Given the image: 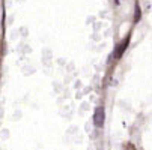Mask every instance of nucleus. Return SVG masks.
<instances>
[{
    "label": "nucleus",
    "instance_id": "f257e3e1",
    "mask_svg": "<svg viewBox=\"0 0 152 150\" xmlns=\"http://www.w3.org/2000/svg\"><path fill=\"white\" fill-rule=\"evenodd\" d=\"M104 120H105L104 108H102V107H96V108H95V114H94V125L96 128H101L104 125Z\"/></svg>",
    "mask_w": 152,
    "mask_h": 150
},
{
    "label": "nucleus",
    "instance_id": "f03ea898",
    "mask_svg": "<svg viewBox=\"0 0 152 150\" xmlns=\"http://www.w3.org/2000/svg\"><path fill=\"white\" fill-rule=\"evenodd\" d=\"M128 42H129V36H126L121 44L116 47V53H115V56H116V59H121L122 57V54H124V51L126 50V47H128Z\"/></svg>",
    "mask_w": 152,
    "mask_h": 150
},
{
    "label": "nucleus",
    "instance_id": "7ed1b4c3",
    "mask_svg": "<svg viewBox=\"0 0 152 150\" xmlns=\"http://www.w3.org/2000/svg\"><path fill=\"white\" fill-rule=\"evenodd\" d=\"M140 20V8L136 6V17H134V21H139Z\"/></svg>",
    "mask_w": 152,
    "mask_h": 150
}]
</instances>
